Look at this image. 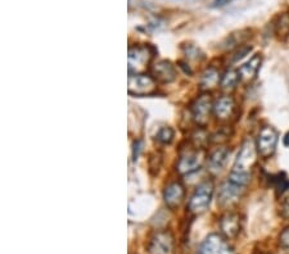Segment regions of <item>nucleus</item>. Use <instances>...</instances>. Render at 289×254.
I'll list each match as a JSON object with an SVG mask.
<instances>
[{
	"mask_svg": "<svg viewBox=\"0 0 289 254\" xmlns=\"http://www.w3.org/2000/svg\"><path fill=\"white\" fill-rule=\"evenodd\" d=\"M212 194H214L212 181H203L202 184H199L188 204L189 211L194 214L203 213L211 203Z\"/></svg>",
	"mask_w": 289,
	"mask_h": 254,
	"instance_id": "nucleus-1",
	"label": "nucleus"
},
{
	"mask_svg": "<svg viewBox=\"0 0 289 254\" xmlns=\"http://www.w3.org/2000/svg\"><path fill=\"white\" fill-rule=\"evenodd\" d=\"M257 146L253 143V140L247 139L240 146V150L236 155L235 162H234L233 171L235 172H247L249 174L251 168L257 161Z\"/></svg>",
	"mask_w": 289,
	"mask_h": 254,
	"instance_id": "nucleus-2",
	"label": "nucleus"
},
{
	"mask_svg": "<svg viewBox=\"0 0 289 254\" xmlns=\"http://www.w3.org/2000/svg\"><path fill=\"white\" fill-rule=\"evenodd\" d=\"M278 140H279V135H278V131L274 127H262L261 131L258 132L257 141H256L258 155L262 158H270L277 150Z\"/></svg>",
	"mask_w": 289,
	"mask_h": 254,
	"instance_id": "nucleus-3",
	"label": "nucleus"
},
{
	"mask_svg": "<svg viewBox=\"0 0 289 254\" xmlns=\"http://www.w3.org/2000/svg\"><path fill=\"white\" fill-rule=\"evenodd\" d=\"M153 53L149 47H140L135 45L129 49V72L135 74L145 69L146 64L152 59Z\"/></svg>",
	"mask_w": 289,
	"mask_h": 254,
	"instance_id": "nucleus-4",
	"label": "nucleus"
},
{
	"mask_svg": "<svg viewBox=\"0 0 289 254\" xmlns=\"http://www.w3.org/2000/svg\"><path fill=\"white\" fill-rule=\"evenodd\" d=\"M174 236L168 231H158L150 238L148 244L149 254H174Z\"/></svg>",
	"mask_w": 289,
	"mask_h": 254,
	"instance_id": "nucleus-5",
	"label": "nucleus"
},
{
	"mask_svg": "<svg viewBox=\"0 0 289 254\" xmlns=\"http://www.w3.org/2000/svg\"><path fill=\"white\" fill-rule=\"evenodd\" d=\"M198 254H234L229 243L218 234H211L205 239Z\"/></svg>",
	"mask_w": 289,
	"mask_h": 254,
	"instance_id": "nucleus-6",
	"label": "nucleus"
},
{
	"mask_svg": "<svg viewBox=\"0 0 289 254\" xmlns=\"http://www.w3.org/2000/svg\"><path fill=\"white\" fill-rule=\"evenodd\" d=\"M128 90L131 95H148L155 90V82L146 74H130Z\"/></svg>",
	"mask_w": 289,
	"mask_h": 254,
	"instance_id": "nucleus-7",
	"label": "nucleus"
},
{
	"mask_svg": "<svg viewBox=\"0 0 289 254\" xmlns=\"http://www.w3.org/2000/svg\"><path fill=\"white\" fill-rule=\"evenodd\" d=\"M243 190H244L243 186L236 185L233 181L227 180L226 183L221 185L220 190H218L217 203L221 207H230V205L235 204L242 196Z\"/></svg>",
	"mask_w": 289,
	"mask_h": 254,
	"instance_id": "nucleus-8",
	"label": "nucleus"
},
{
	"mask_svg": "<svg viewBox=\"0 0 289 254\" xmlns=\"http://www.w3.org/2000/svg\"><path fill=\"white\" fill-rule=\"evenodd\" d=\"M212 109H214V104H212L211 96L207 95V94H203L192 104L193 120L198 125L205 126L207 121H209Z\"/></svg>",
	"mask_w": 289,
	"mask_h": 254,
	"instance_id": "nucleus-9",
	"label": "nucleus"
},
{
	"mask_svg": "<svg viewBox=\"0 0 289 254\" xmlns=\"http://www.w3.org/2000/svg\"><path fill=\"white\" fill-rule=\"evenodd\" d=\"M205 161V154L201 150H194L184 154L177 163V171L181 175H190L201 168Z\"/></svg>",
	"mask_w": 289,
	"mask_h": 254,
	"instance_id": "nucleus-10",
	"label": "nucleus"
},
{
	"mask_svg": "<svg viewBox=\"0 0 289 254\" xmlns=\"http://www.w3.org/2000/svg\"><path fill=\"white\" fill-rule=\"evenodd\" d=\"M184 198H185V188L181 185L180 183H172L166 188L165 194H163V199L167 207L176 208L183 203Z\"/></svg>",
	"mask_w": 289,
	"mask_h": 254,
	"instance_id": "nucleus-11",
	"label": "nucleus"
},
{
	"mask_svg": "<svg viewBox=\"0 0 289 254\" xmlns=\"http://www.w3.org/2000/svg\"><path fill=\"white\" fill-rule=\"evenodd\" d=\"M220 229L226 239H234L240 231V218L236 213H226L221 217Z\"/></svg>",
	"mask_w": 289,
	"mask_h": 254,
	"instance_id": "nucleus-12",
	"label": "nucleus"
},
{
	"mask_svg": "<svg viewBox=\"0 0 289 254\" xmlns=\"http://www.w3.org/2000/svg\"><path fill=\"white\" fill-rule=\"evenodd\" d=\"M235 111V100L229 95L221 96L220 99L214 104V113L217 120L226 121L233 116Z\"/></svg>",
	"mask_w": 289,
	"mask_h": 254,
	"instance_id": "nucleus-13",
	"label": "nucleus"
},
{
	"mask_svg": "<svg viewBox=\"0 0 289 254\" xmlns=\"http://www.w3.org/2000/svg\"><path fill=\"white\" fill-rule=\"evenodd\" d=\"M262 63V58L261 56H253L251 59H249L248 62H246L244 64H242L238 69V73H239L240 81L243 82H249L253 78L257 76V72L261 67Z\"/></svg>",
	"mask_w": 289,
	"mask_h": 254,
	"instance_id": "nucleus-14",
	"label": "nucleus"
},
{
	"mask_svg": "<svg viewBox=\"0 0 289 254\" xmlns=\"http://www.w3.org/2000/svg\"><path fill=\"white\" fill-rule=\"evenodd\" d=\"M153 76L163 84H168L176 78V69L168 61H161L153 65Z\"/></svg>",
	"mask_w": 289,
	"mask_h": 254,
	"instance_id": "nucleus-15",
	"label": "nucleus"
},
{
	"mask_svg": "<svg viewBox=\"0 0 289 254\" xmlns=\"http://www.w3.org/2000/svg\"><path fill=\"white\" fill-rule=\"evenodd\" d=\"M230 152L226 148H218L216 149L211 154L209 159V171L211 174L217 175L221 171L224 170L225 164H226L227 157H229Z\"/></svg>",
	"mask_w": 289,
	"mask_h": 254,
	"instance_id": "nucleus-16",
	"label": "nucleus"
},
{
	"mask_svg": "<svg viewBox=\"0 0 289 254\" xmlns=\"http://www.w3.org/2000/svg\"><path fill=\"white\" fill-rule=\"evenodd\" d=\"M239 81H240V77H239L238 71H235V69H229V71L225 72L224 76L221 77L220 85L224 90L231 91L235 89Z\"/></svg>",
	"mask_w": 289,
	"mask_h": 254,
	"instance_id": "nucleus-17",
	"label": "nucleus"
},
{
	"mask_svg": "<svg viewBox=\"0 0 289 254\" xmlns=\"http://www.w3.org/2000/svg\"><path fill=\"white\" fill-rule=\"evenodd\" d=\"M218 81H221L218 72L215 68H210L203 73L201 85L203 89H214L215 86H217Z\"/></svg>",
	"mask_w": 289,
	"mask_h": 254,
	"instance_id": "nucleus-18",
	"label": "nucleus"
},
{
	"mask_svg": "<svg viewBox=\"0 0 289 254\" xmlns=\"http://www.w3.org/2000/svg\"><path fill=\"white\" fill-rule=\"evenodd\" d=\"M275 32L279 37H286L289 35V13H283L278 18L275 25Z\"/></svg>",
	"mask_w": 289,
	"mask_h": 254,
	"instance_id": "nucleus-19",
	"label": "nucleus"
},
{
	"mask_svg": "<svg viewBox=\"0 0 289 254\" xmlns=\"http://www.w3.org/2000/svg\"><path fill=\"white\" fill-rule=\"evenodd\" d=\"M274 188L279 194H283L289 189V180L284 174H278L277 176L273 177Z\"/></svg>",
	"mask_w": 289,
	"mask_h": 254,
	"instance_id": "nucleus-20",
	"label": "nucleus"
},
{
	"mask_svg": "<svg viewBox=\"0 0 289 254\" xmlns=\"http://www.w3.org/2000/svg\"><path fill=\"white\" fill-rule=\"evenodd\" d=\"M227 180L233 181L236 185H240L243 188H246L248 185L249 180H251V174H247V172H235V171H231L230 176Z\"/></svg>",
	"mask_w": 289,
	"mask_h": 254,
	"instance_id": "nucleus-21",
	"label": "nucleus"
},
{
	"mask_svg": "<svg viewBox=\"0 0 289 254\" xmlns=\"http://www.w3.org/2000/svg\"><path fill=\"white\" fill-rule=\"evenodd\" d=\"M174 139V131L170 127H162L157 132V140L162 144H170Z\"/></svg>",
	"mask_w": 289,
	"mask_h": 254,
	"instance_id": "nucleus-22",
	"label": "nucleus"
},
{
	"mask_svg": "<svg viewBox=\"0 0 289 254\" xmlns=\"http://www.w3.org/2000/svg\"><path fill=\"white\" fill-rule=\"evenodd\" d=\"M279 244L283 247V248L289 249V227L284 229L279 236Z\"/></svg>",
	"mask_w": 289,
	"mask_h": 254,
	"instance_id": "nucleus-23",
	"label": "nucleus"
},
{
	"mask_svg": "<svg viewBox=\"0 0 289 254\" xmlns=\"http://www.w3.org/2000/svg\"><path fill=\"white\" fill-rule=\"evenodd\" d=\"M251 52V47H243L240 48V50H238V53L235 54V58H234V61H239V59H242L243 57L247 56V54Z\"/></svg>",
	"mask_w": 289,
	"mask_h": 254,
	"instance_id": "nucleus-24",
	"label": "nucleus"
},
{
	"mask_svg": "<svg viewBox=\"0 0 289 254\" xmlns=\"http://www.w3.org/2000/svg\"><path fill=\"white\" fill-rule=\"evenodd\" d=\"M283 214L287 216V217H289V196L284 199L283 201Z\"/></svg>",
	"mask_w": 289,
	"mask_h": 254,
	"instance_id": "nucleus-25",
	"label": "nucleus"
},
{
	"mask_svg": "<svg viewBox=\"0 0 289 254\" xmlns=\"http://www.w3.org/2000/svg\"><path fill=\"white\" fill-rule=\"evenodd\" d=\"M283 144H284V145H286V146H289V131L286 133V136H284V139H283Z\"/></svg>",
	"mask_w": 289,
	"mask_h": 254,
	"instance_id": "nucleus-26",
	"label": "nucleus"
}]
</instances>
